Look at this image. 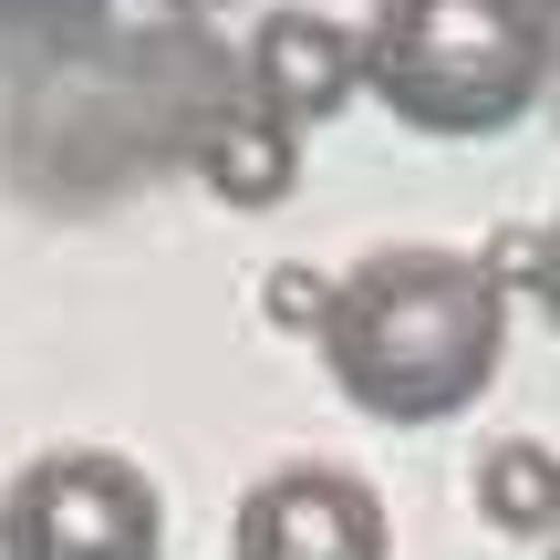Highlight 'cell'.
<instances>
[{
  "mask_svg": "<svg viewBox=\"0 0 560 560\" xmlns=\"http://www.w3.org/2000/svg\"><path fill=\"white\" fill-rule=\"evenodd\" d=\"M312 342L374 425H446L499 384L509 291L467 249H374L332 280Z\"/></svg>",
  "mask_w": 560,
  "mask_h": 560,
  "instance_id": "cell-1",
  "label": "cell"
},
{
  "mask_svg": "<svg viewBox=\"0 0 560 560\" xmlns=\"http://www.w3.org/2000/svg\"><path fill=\"white\" fill-rule=\"evenodd\" d=\"M353 52H363V94L405 136H446V145L509 136L550 94L540 0H374Z\"/></svg>",
  "mask_w": 560,
  "mask_h": 560,
  "instance_id": "cell-2",
  "label": "cell"
},
{
  "mask_svg": "<svg viewBox=\"0 0 560 560\" xmlns=\"http://www.w3.org/2000/svg\"><path fill=\"white\" fill-rule=\"evenodd\" d=\"M0 560H156V488L104 446H62L0 499Z\"/></svg>",
  "mask_w": 560,
  "mask_h": 560,
  "instance_id": "cell-3",
  "label": "cell"
},
{
  "mask_svg": "<svg viewBox=\"0 0 560 560\" xmlns=\"http://www.w3.org/2000/svg\"><path fill=\"white\" fill-rule=\"evenodd\" d=\"M384 499L353 467H270L240 499V560H384Z\"/></svg>",
  "mask_w": 560,
  "mask_h": 560,
  "instance_id": "cell-4",
  "label": "cell"
},
{
  "mask_svg": "<svg viewBox=\"0 0 560 560\" xmlns=\"http://www.w3.org/2000/svg\"><path fill=\"white\" fill-rule=\"evenodd\" d=\"M240 83H249L260 115H280L301 136V125H322V115L353 104L363 52H353V32H342L332 11H270L260 32H249V52H240Z\"/></svg>",
  "mask_w": 560,
  "mask_h": 560,
  "instance_id": "cell-5",
  "label": "cell"
},
{
  "mask_svg": "<svg viewBox=\"0 0 560 560\" xmlns=\"http://www.w3.org/2000/svg\"><path fill=\"white\" fill-rule=\"evenodd\" d=\"M198 177L229 208H280L301 187V136L280 115H260V104H219L198 125Z\"/></svg>",
  "mask_w": 560,
  "mask_h": 560,
  "instance_id": "cell-6",
  "label": "cell"
},
{
  "mask_svg": "<svg viewBox=\"0 0 560 560\" xmlns=\"http://www.w3.org/2000/svg\"><path fill=\"white\" fill-rule=\"evenodd\" d=\"M478 520L499 540H550L560 529V457L540 436H499L478 457Z\"/></svg>",
  "mask_w": 560,
  "mask_h": 560,
  "instance_id": "cell-7",
  "label": "cell"
},
{
  "mask_svg": "<svg viewBox=\"0 0 560 560\" xmlns=\"http://www.w3.org/2000/svg\"><path fill=\"white\" fill-rule=\"evenodd\" d=\"M322 301H332V280H322V270H270V280H260V312L280 322V332H312Z\"/></svg>",
  "mask_w": 560,
  "mask_h": 560,
  "instance_id": "cell-8",
  "label": "cell"
},
{
  "mask_svg": "<svg viewBox=\"0 0 560 560\" xmlns=\"http://www.w3.org/2000/svg\"><path fill=\"white\" fill-rule=\"evenodd\" d=\"M529 291H540V301H550V322H560V219L540 229V270H529Z\"/></svg>",
  "mask_w": 560,
  "mask_h": 560,
  "instance_id": "cell-9",
  "label": "cell"
},
{
  "mask_svg": "<svg viewBox=\"0 0 560 560\" xmlns=\"http://www.w3.org/2000/svg\"><path fill=\"white\" fill-rule=\"evenodd\" d=\"M540 21H550V62H560V0H540Z\"/></svg>",
  "mask_w": 560,
  "mask_h": 560,
  "instance_id": "cell-10",
  "label": "cell"
},
{
  "mask_svg": "<svg viewBox=\"0 0 560 560\" xmlns=\"http://www.w3.org/2000/svg\"><path fill=\"white\" fill-rule=\"evenodd\" d=\"M177 11H229V0H177Z\"/></svg>",
  "mask_w": 560,
  "mask_h": 560,
  "instance_id": "cell-11",
  "label": "cell"
},
{
  "mask_svg": "<svg viewBox=\"0 0 560 560\" xmlns=\"http://www.w3.org/2000/svg\"><path fill=\"white\" fill-rule=\"evenodd\" d=\"M32 11H73V0H32Z\"/></svg>",
  "mask_w": 560,
  "mask_h": 560,
  "instance_id": "cell-12",
  "label": "cell"
},
{
  "mask_svg": "<svg viewBox=\"0 0 560 560\" xmlns=\"http://www.w3.org/2000/svg\"><path fill=\"white\" fill-rule=\"evenodd\" d=\"M550 104H560V62H550Z\"/></svg>",
  "mask_w": 560,
  "mask_h": 560,
  "instance_id": "cell-13",
  "label": "cell"
},
{
  "mask_svg": "<svg viewBox=\"0 0 560 560\" xmlns=\"http://www.w3.org/2000/svg\"><path fill=\"white\" fill-rule=\"evenodd\" d=\"M550 560H560V550H550Z\"/></svg>",
  "mask_w": 560,
  "mask_h": 560,
  "instance_id": "cell-14",
  "label": "cell"
}]
</instances>
